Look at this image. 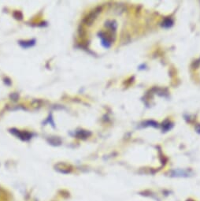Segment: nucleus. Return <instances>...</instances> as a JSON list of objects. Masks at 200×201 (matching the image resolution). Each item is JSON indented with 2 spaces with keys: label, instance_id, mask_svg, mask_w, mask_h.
Segmentation results:
<instances>
[]
</instances>
